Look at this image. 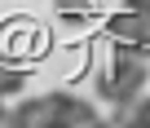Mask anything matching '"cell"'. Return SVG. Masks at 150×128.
I'll use <instances>...</instances> for the list:
<instances>
[{
  "label": "cell",
  "instance_id": "cell-1",
  "mask_svg": "<svg viewBox=\"0 0 150 128\" xmlns=\"http://www.w3.org/2000/svg\"><path fill=\"white\" fill-rule=\"evenodd\" d=\"M146 84H150L146 53H137V49H119V44H115L110 66H106V71H97V93H102V102L124 106V102L141 97V93H146Z\"/></svg>",
  "mask_w": 150,
  "mask_h": 128
},
{
  "label": "cell",
  "instance_id": "cell-2",
  "mask_svg": "<svg viewBox=\"0 0 150 128\" xmlns=\"http://www.w3.org/2000/svg\"><path fill=\"white\" fill-rule=\"evenodd\" d=\"M106 35H110L119 49H137V53H146V49H150V13L124 5L115 18H106Z\"/></svg>",
  "mask_w": 150,
  "mask_h": 128
},
{
  "label": "cell",
  "instance_id": "cell-3",
  "mask_svg": "<svg viewBox=\"0 0 150 128\" xmlns=\"http://www.w3.org/2000/svg\"><path fill=\"white\" fill-rule=\"evenodd\" d=\"M53 97V128H93L97 124V106L75 97V93H49Z\"/></svg>",
  "mask_w": 150,
  "mask_h": 128
},
{
  "label": "cell",
  "instance_id": "cell-4",
  "mask_svg": "<svg viewBox=\"0 0 150 128\" xmlns=\"http://www.w3.org/2000/svg\"><path fill=\"white\" fill-rule=\"evenodd\" d=\"M13 124H22V128H53V97L44 93V97H31V102L13 106Z\"/></svg>",
  "mask_w": 150,
  "mask_h": 128
},
{
  "label": "cell",
  "instance_id": "cell-5",
  "mask_svg": "<svg viewBox=\"0 0 150 128\" xmlns=\"http://www.w3.org/2000/svg\"><path fill=\"white\" fill-rule=\"evenodd\" d=\"M110 124H128V128H146V124H150V97L141 93V97H132V102L115 106Z\"/></svg>",
  "mask_w": 150,
  "mask_h": 128
},
{
  "label": "cell",
  "instance_id": "cell-6",
  "mask_svg": "<svg viewBox=\"0 0 150 128\" xmlns=\"http://www.w3.org/2000/svg\"><path fill=\"white\" fill-rule=\"evenodd\" d=\"M18 88H27V71H18V66H5V62H0V97H13Z\"/></svg>",
  "mask_w": 150,
  "mask_h": 128
},
{
  "label": "cell",
  "instance_id": "cell-7",
  "mask_svg": "<svg viewBox=\"0 0 150 128\" xmlns=\"http://www.w3.org/2000/svg\"><path fill=\"white\" fill-rule=\"evenodd\" d=\"M53 5H57L62 13H88V9L97 5V0H53Z\"/></svg>",
  "mask_w": 150,
  "mask_h": 128
},
{
  "label": "cell",
  "instance_id": "cell-8",
  "mask_svg": "<svg viewBox=\"0 0 150 128\" xmlns=\"http://www.w3.org/2000/svg\"><path fill=\"white\" fill-rule=\"evenodd\" d=\"M0 124H13V110L5 106V97H0Z\"/></svg>",
  "mask_w": 150,
  "mask_h": 128
},
{
  "label": "cell",
  "instance_id": "cell-9",
  "mask_svg": "<svg viewBox=\"0 0 150 128\" xmlns=\"http://www.w3.org/2000/svg\"><path fill=\"white\" fill-rule=\"evenodd\" d=\"M124 5H128V9H146V13H150V0H124Z\"/></svg>",
  "mask_w": 150,
  "mask_h": 128
}]
</instances>
